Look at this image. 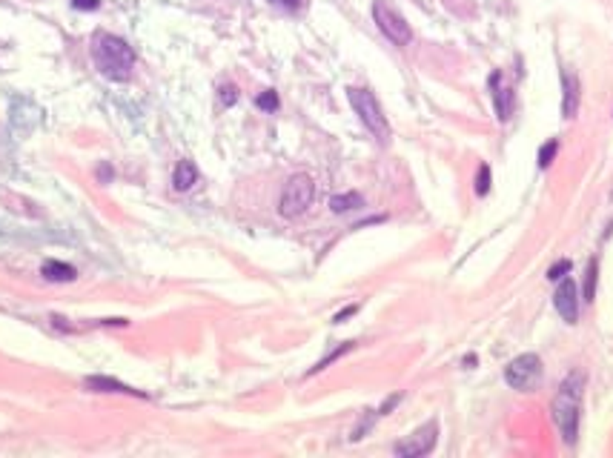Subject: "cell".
I'll use <instances>...</instances> for the list:
<instances>
[{
  "mask_svg": "<svg viewBox=\"0 0 613 458\" xmlns=\"http://www.w3.org/2000/svg\"><path fill=\"white\" fill-rule=\"evenodd\" d=\"M582 390H584V375L582 372H570L568 379L559 387L550 413H553V424L559 429V436L568 447L576 444L579 436V413H582Z\"/></svg>",
  "mask_w": 613,
  "mask_h": 458,
  "instance_id": "1",
  "label": "cell"
},
{
  "mask_svg": "<svg viewBox=\"0 0 613 458\" xmlns=\"http://www.w3.org/2000/svg\"><path fill=\"white\" fill-rule=\"evenodd\" d=\"M568 273H570V261L562 258V261H556V264L547 269V278H550V281H562Z\"/></svg>",
  "mask_w": 613,
  "mask_h": 458,
  "instance_id": "21",
  "label": "cell"
},
{
  "mask_svg": "<svg viewBox=\"0 0 613 458\" xmlns=\"http://www.w3.org/2000/svg\"><path fill=\"white\" fill-rule=\"evenodd\" d=\"M255 106H258V109H264V112H275L278 106H281V100H278V95H275L273 89H266V92H261V95L255 98Z\"/></svg>",
  "mask_w": 613,
  "mask_h": 458,
  "instance_id": "18",
  "label": "cell"
},
{
  "mask_svg": "<svg viewBox=\"0 0 613 458\" xmlns=\"http://www.w3.org/2000/svg\"><path fill=\"white\" fill-rule=\"evenodd\" d=\"M40 275H43L46 281H52V284H66V281H75V278H77L75 266H69V264H63V261H46V264L40 266Z\"/></svg>",
  "mask_w": 613,
  "mask_h": 458,
  "instance_id": "13",
  "label": "cell"
},
{
  "mask_svg": "<svg viewBox=\"0 0 613 458\" xmlns=\"http://www.w3.org/2000/svg\"><path fill=\"white\" fill-rule=\"evenodd\" d=\"M235 100H238V89H235L232 84L221 86V103H224V106H232Z\"/></svg>",
  "mask_w": 613,
  "mask_h": 458,
  "instance_id": "22",
  "label": "cell"
},
{
  "mask_svg": "<svg viewBox=\"0 0 613 458\" xmlns=\"http://www.w3.org/2000/svg\"><path fill=\"white\" fill-rule=\"evenodd\" d=\"M436 441H439V424H436V421H427L424 427H418L413 436H407L404 441H398V444L393 447V452H395L398 458H421V455L433 452Z\"/></svg>",
  "mask_w": 613,
  "mask_h": 458,
  "instance_id": "7",
  "label": "cell"
},
{
  "mask_svg": "<svg viewBox=\"0 0 613 458\" xmlns=\"http://www.w3.org/2000/svg\"><path fill=\"white\" fill-rule=\"evenodd\" d=\"M112 175H115V172H112V167H109V164H100V169H98L100 183H109V181H112Z\"/></svg>",
  "mask_w": 613,
  "mask_h": 458,
  "instance_id": "24",
  "label": "cell"
},
{
  "mask_svg": "<svg viewBox=\"0 0 613 458\" xmlns=\"http://www.w3.org/2000/svg\"><path fill=\"white\" fill-rule=\"evenodd\" d=\"M84 387L92 390V392H121V395L146 398V392L129 387V384H123V381H115V379H109V375H89V379H84Z\"/></svg>",
  "mask_w": 613,
  "mask_h": 458,
  "instance_id": "10",
  "label": "cell"
},
{
  "mask_svg": "<svg viewBox=\"0 0 613 458\" xmlns=\"http://www.w3.org/2000/svg\"><path fill=\"white\" fill-rule=\"evenodd\" d=\"M553 304H556V312L562 315L568 324H576L579 318V292H576V284L565 275L562 284H559L556 295H553Z\"/></svg>",
  "mask_w": 613,
  "mask_h": 458,
  "instance_id": "9",
  "label": "cell"
},
{
  "mask_svg": "<svg viewBox=\"0 0 613 458\" xmlns=\"http://www.w3.org/2000/svg\"><path fill=\"white\" fill-rule=\"evenodd\" d=\"M441 3H444L450 12H456L459 17H470V15L476 12V0H441Z\"/></svg>",
  "mask_w": 613,
  "mask_h": 458,
  "instance_id": "16",
  "label": "cell"
},
{
  "mask_svg": "<svg viewBox=\"0 0 613 458\" xmlns=\"http://www.w3.org/2000/svg\"><path fill=\"white\" fill-rule=\"evenodd\" d=\"M358 206H364V198L358 195V192H344V195H333L330 198V209L333 212H350V209H358Z\"/></svg>",
  "mask_w": 613,
  "mask_h": 458,
  "instance_id": "14",
  "label": "cell"
},
{
  "mask_svg": "<svg viewBox=\"0 0 613 458\" xmlns=\"http://www.w3.org/2000/svg\"><path fill=\"white\" fill-rule=\"evenodd\" d=\"M72 6L81 9V12H95L100 6V0H72Z\"/></svg>",
  "mask_w": 613,
  "mask_h": 458,
  "instance_id": "23",
  "label": "cell"
},
{
  "mask_svg": "<svg viewBox=\"0 0 613 458\" xmlns=\"http://www.w3.org/2000/svg\"><path fill=\"white\" fill-rule=\"evenodd\" d=\"M579 100H582V84L573 72H562V115L573 118L579 112Z\"/></svg>",
  "mask_w": 613,
  "mask_h": 458,
  "instance_id": "11",
  "label": "cell"
},
{
  "mask_svg": "<svg viewBox=\"0 0 613 458\" xmlns=\"http://www.w3.org/2000/svg\"><path fill=\"white\" fill-rule=\"evenodd\" d=\"M487 192H490V167L482 164L476 175V195H487Z\"/></svg>",
  "mask_w": 613,
  "mask_h": 458,
  "instance_id": "20",
  "label": "cell"
},
{
  "mask_svg": "<svg viewBox=\"0 0 613 458\" xmlns=\"http://www.w3.org/2000/svg\"><path fill=\"white\" fill-rule=\"evenodd\" d=\"M356 310H358L356 304H353V307H347V310H341V312H338V315H335L333 321H335V324H344V321H347V318H350V315H353Z\"/></svg>",
  "mask_w": 613,
  "mask_h": 458,
  "instance_id": "26",
  "label": "cell"
},
{
  "mask_svg": "<svg viewBox=\"0 0 613 458\" xmlns=\"http://www.w3.org/2000/svg\"><path fill=\"white\" fill-rule=\"evenodd\" d=\"M559 152V141H547L542 149H539V169H547L553 164V158Z\"/></svg>",
  "mask_w": 613,
  "mask_h": 458,
  "instance_id": "19",
  "label": "cell"
},
{
  "mask_svg": "<svg viewBox=\"0 0 613 458\" xmlns=\"http://www.w3.org/2000/svg\"><path fill=\"white\" fill-rule=\"evenodd\" d=\"M596 281H599V261L591 258L588 273H584V301H588V304L596 298Z\"/></svg>",
  "mask_w": 613,
  "mask_h": 458,
  "instance_id": "15",
  "label": "cell"
},
{
  "mask_svg": "<svg viewBox=\"0 0 613 458\" xmlns=\"http://www.w3.org/2000/svg\"><path fill=\"white\" fill-rule=\"evenodd\" d=\"M504 381H508V387L522 390V392L536 390L542 381V358L536 353H524V356L513 358L504 367Z\"/></svg>",
  "mask_w": 613,
  "mask_h": 458,
  "instance_id": "5",
  "label": "cell"
},
{
  "mask_svg": "<svg viewBox=\"0 0 613 458\" xmlns=\"http://www.w3.org/2000/svg\"><path fill=\"white\" fill-rule=\"evenodd\" d=\"M372 20H376V26L381 29V35H384L393 46H407V43H410L413 32H410L407 20L398 15L390 3H384V0H376V3H372Z\"/></svg>",
  "mask_w": 613,
  "mask_h": 458,
  "instance_id": "6",
  "label": "cell"
},
{
  "mask_svg": "<svg viewBox=\"0 0 613 458\" xmlns=\"http://www.w3.org/2000/svg\"><path fill=\"white\" fill-rule=\"evenodd\" d=\"M347 98H350V106L356 109V115L361 118V123H364L372 135H376L381 144H387V141H390V123H387V118H384V112H381L376 95H372L370 89L350 86V89H347Z\"/></svg>",
  "mask_w": 613,
  "mask_h": 458,
  "instance_id": "3",
  "label": "cell"
},
{
  "mask_svg": "<svg viewBox=\"0 0 613 458\" xmlns=\"http://www.w3.org/2000/svg\"><path fill=\"white\" fill-rule=\"evenodd\" d=\"M312 198H315L312 178L298 172V175H292L284 183V192H281V201H278V212L284 215V218H298V215H304L310 209Z\"/></svg>",
  "mask_w": 613,
  "mask_h": 458,
  "instance_id": "4",
  "label": "cell"
},
{
  "mask_svg": "<svg viewBox=\"0 0 613 458\" xmlns=\"http://www.w3.org/2000/svg\"><path fill=\"white\" fill-rule=\"evenodd\" d=\"M490 89H493V109H496V118L501 123H508L516 112V95L510 86H504V77L501 72H493L490 75Z\"/></svg>",
  "mask_w": 613,
  "mask_h": 458,
  "instance_id": "8",
  "label": "cell"
},
{
  "mask_svg": "<svg viewBox=\"0 0 613 458\" xmlns=\"http://www.w3.org/2000/svg\"><path fill=\"white\" fill-rule=\"evenodd\" d=\"M92 61H95V66H98V72L103 77L123 84V80L132 77V66H135V49H132L126 40L115 38V35L100 32L92 40Z\"/></svg>",
  "mask_w": 613,
  "mask_h": 458,
  "instance_id": "2",
  "label": "cell"
},
{
  "mask_svg": "<svg viewBox=\"0 0 613 458\" xmlns=\"http://www.w3.org/2000/svg\"><path fill=\"white\" fill-rule=\"evenodd\" d=\"M273 3H278V6H284V9H289V12H296V9H301L304 0H273Z\"/></svg>",
  "mask_w": 613,
  "mask_h": 458,
  "instance_id": "25",
  "label": "cell"
},
{
  "mask_svg": "<svg viewBox=\"0 0 613 458\" xmlns=\"http://www.w3.org/2000/svg\"><path fill=\"white\" fill-rule=\"evenodd\" d=\"M350 349H353V341H347V344H341V346H338V349H333V353H330V356H327V358H321V361H318V364H315V367H312V369H310V375H312V372H321V369H324V367H330V364H333V361H338V358H341V356H344V353H350Z\"/></svg>",
  "mask_w": 613,
  "mask_h": 458,
  "instance_id": "17",
  "label": "cell"
},
{
  "mask_svg": "<svg viewBox=\"0 0 613 458\" xmlns=\"http://www.w3.org/2000/svg\"><path fill=\"white\" fill-rule=\"evenodd\" d=\"M195 183H198V167L192 160H178V167L172 172V186L178 192H186V190H192Z\"/></svg>",
  "mask_w": 613,
  "mask_h": 458,
  "instance_id": "12",
  "label": "cell"
}]
</instances>
